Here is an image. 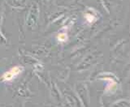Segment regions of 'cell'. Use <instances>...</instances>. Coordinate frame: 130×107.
<instances>
[{
    "instance_id": "7a4b0ae2",
    "label": "cell",
    "mask_w": 130,
    "mask_h": 107,
    "mask_svg": "<svg viewBox=\"0 0 130 107\" xmlns=\"http://www.w3.org/2000/svg\"><path fill=\"white\" fill-rule=\"evenodd\" d=\"M58 39H59V42H65V41H67V39H68L67 34L66 33H60V34H59Z\"/></svg>"
},
{
    "instance_id": "3957f363",
    "label": "cell",
    "mask_w": 130,
    "mask_h": 107,
    "mask_svg": "<svg viewBox=\"0 0 130 107\" xmlns=\"http://www.w3.org/2000/svg\"><path fill=\"white\" fill-rule=\"evenodd\" d=\"M85 18H86V20H88L89 23H91V22L93 21V20H96V18L94 17V16L92 15H89V14H86V15H85Z\"/></svg>"
},
{
    "instance_id": "6da1fadb",
    "label": "cell",
    "mask_w": 130,
    "mask_h": 107,
    "mask_svg": "<svg viewBox=\"0 0 130 107\" xmlns=\"http://www.w3.org/2000/svg\"><path fill=\"white\" fill-rule=\"evenodd\" d=\"M23 68L22 67H19V66H15V67L11 68L9 71L5 72L3 76V79L4 80L10 81L12 79H15L16 76H18L20 73L22 72Z\"/></svg>"
}]
</instances>
